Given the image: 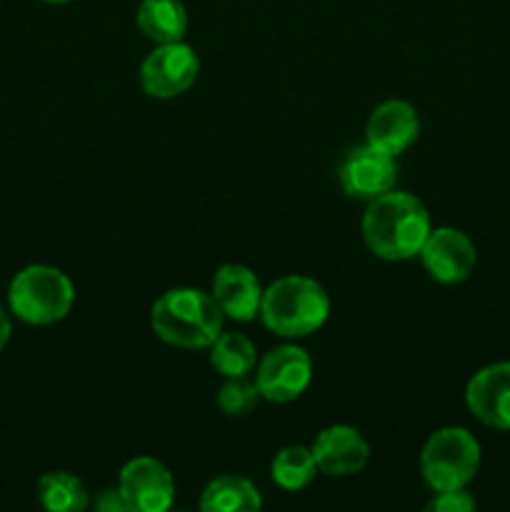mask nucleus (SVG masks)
<instances>
[{"instance_id": "f257e3e1", "label": "nucleus", "mask_w": 510, "mask_h": 512, "mask_svg": "<svg viewBox=\"0 0 510 512\" xmlns=\"http://www.w3.org/2000/svg\"><path fill=\"white\" fill-rule=\"evenodd\" d=\"M360 230L375 258L400 263L420 255L433 225H430L428 208L415 195L390 190L370 200Z\"/></svg>"}, {"instance_id": "f03ea898", "label": "nucleus", "mask_w": 510, "mask_h": 512, "mask_svg": "<svg viewBox=\"0 0 510 512\" xmlns=\"http://www.w3.org/2000/svg\"><path fill=\"white\" fill-rule=\"evenodd\" d=\"M150 328L180 350H208L223 333V313L213 295L198 288H173L150 308Z\"/></svg>"}, {"instance_id": "7ed1b4c3", "label": "nucleus", "mask_w": 510, "mask_h": 512, "mask_svg": "<svg viewBox=\"0 0 510 512\" xmlns=\"http://www.w3.org/2000/svg\"><path fill=\"white\" fill-rule=\"evenodd\" d=\"M330 315V298L323 285L305 275H285L263 290L260 315L265 328L280 338H308L318 333Z\"/></svg>"}, {"instance_id": "20e7f679", "label": "nucleus", "mask_w": 510, "mask_h": 512, "mask_svg": "<svg viewBox=\"0 0 510 512\" xmlns=\"http://www.w3.org/2000/svg\"><path fill=\"white\" fill-rule=\"evenodd\" d=\"M8 303L23 323L53 325L73 310L75 285L53 265H28L10 283Z\"/></svg>"}, {"instance_id": "39448f33", "label": "nucleus", "mask_w": 510, "mask_h": 512, "mask_svg": "<svg viewBox=\"0 0 510 512\" xmlns=\"http://www.w3.org/2000/svg\"><path fill=\"white\" fill-rule=\"evenodd\" d=\"M480 468V443L465 428H440L425 440L420 473L433 493L468 488Z\"/></svg>"}, {"instance_id": "423d86ee", "label": "nucleus", "mask_w": 510, "mask_h": 512, "mask_svg": "<svg viewBox=\"0 0 510 512\" xmlns=\"http://www.w3.org/2000/svg\"><path fill=\"white\" fill-rule=\"evenodd\" d=\"M198 73V53L183 40L155 45L140 65V88L155 100H173L198 80Z\"/></svg>"}, {"instance_id": "0eeeda50", "label": "nucleus", "mask_w": 510, "mask_h": 512, "mask_svg": "<svg viewBox=\"0 0 510 512\" xmlns=\"http://www.w3.org/2000/svg\"><path fill=\"white\" fill-rule=\"evenodd\" d=\"M313 380V360L298 345H278L255 365V383L268 403H293Z\"/></svg>"}, {"instance_id": "6e6552de", "label": "nucleus", "mask_w": 510, "mask_h": 512, "mask_svg": "<svg viewBox=\"0 0 510 512\" xmlns=\"http://www.w3.org/2000/svg\"><path fill=\"white\" fill-rule=\"evenodd\" d=\"M425 273L440 285H458L473 275L478 265L475 243L458 228H433L420 248Z\"/></svg>"}, {"instance_id": "1a4fd4ad", "label": "nucleus", "mask_w": 510, "mask_h": 512, "mask_svg": "<svg viewBox=\"0 0 510 512\" xmlns=\"http://www.w3.org/2000/svg\"><path fill=\"white\" fill-rule=\"evenodd\" d=\"M128 512H165L175 500V480L160 460L133 458L123 465L118 478Z\"/></svg>"}, {"instance_id": "9d476101", "label": "nucleus", "mask_w": 510, "mask_h": 512, "mask_svg": "<svg viewBox=\"0 0 510 512\" xmlns=\"http://www.w3.org/2000/svg\"><path fill=\"white\" fill-rule=\"evenodd\" d=\"M338 178L345 195L370 203V200L380 198V195L390 193L395 188L398 165H395L393 155L365 143L345 155V160L340 163Z\"/></svg>"}, {"instance_id": "9b49d317", "label": "nucleus", "mask_w": 510, "mask_h": 512, "mask_svg": "<svg viewBox=\"0 0 510 512\" xmlns=\"http://www.w3.org/2000/svg\"><path fill=\"white\" fill-rule=\"evenodd\" d=\"M313 458L318 473L328 478H350L368 465L370 445L353 425H330L318 433L313 443Z\"/></svg>"}, {"instance_id": "f8f14e48", "label": "nucleus", "mask_w": 510, "mask_h": 512, "mask_svg": "<svg viewBox=\"0 0 510 512\" xmlns=\"http://www.w3.org/2000/svg\"><path fill=\"white\" fill-rule=\"evenodd\" d=\"M465 405L475 420L495 430H510V363L480 368L465 385Z\"/></svg>"}, {"instance_id": "ddd939ff", "label": "nucleus", "mask_w": 510, "mask_h": 512, "mask_svg": "<svg viewBox=\"0 0 510 512\" xmlns=\"http://www.w3.org/2000/svg\"><path fill=\"white\" fill-rule=\"evenodd\" d=\"M213 300L218 303L223 318L235 320V323H250L260 315V303H263V285L258 275L240 263H225L215 270Z\"/></svg>"}, {"instance_id": "4468645a", "label": "nucleus", "mask_w": 510, "mask_h": 512, "mask_svg": "<svg viewBox=\"0 0 510 512\" xmlns=\"http://www.w3.org/2000/svg\"><path fill=\"white\" fill-rule=\"evenodd\" d=\"M420 138V115L408 100H385L370 113L365 125V143L383 153L403 155Z\"/></svg>"}, {"instance_id": "2eb2a0df", "label": "nucleus", "mask_w": 510, "mask_h": 512, "mask_svg": "<svg viewBox=\"0 0 510 512\" xmlns=\"http://www.w3.org/2000/svg\"><path fill=\"white\" fill-rule=\"evenodd\" d=\"M135 25L155 45L180 43L188 33V13L180 0H143L135 13Z\"/></svg>"}, {"instance_id": "dca6fc26", "label": "nucleus", "mask_w": 510, "mask_h": 512, "mask_svg": "<svg viewBox=\"0 0 510 512\" xmlns=\"http://www.w3.org/2000/svg\"><path fill=\"white\" fill-rule=\"evenodd\" d=\"M263 508L260 490L240 475H220L205 485L200 495L203 512H258Z\"/></svg>"}, {"instance_id": "f3484780", "label": "nucleus", "mask_w": 510, "mask_h": 512, "mask_svg": "<svg viewBox=\"0 0 510 512\" xmlns=\"http://www.w3.org/2000/svg\"><path fill=\"white\" fill-rule=\"evenodd\" d=\"M210 365L223 378H248L258 365V348L243 333H220L210 345Z\"/></svg>"}, {"instance_id": "a211bd4d", "label": "nucleus", "mask_w": 510, "mask_h": 512, "mask_svg": "<svg viewBox=\"0 0 510 512\" xmlns=\"http://www.w3.org/2000/svg\"><path fill=\"white\" fill-rule=\"evenodd\" d=\"M35 493H38V503L50 512H83L90 508V495L83 480L65 470L45 473L38 480Z\"/></svg>"}, {"instance_id": "6ab92c4d", "label": "nucleus", "mask_w": 510, "mask_h": 512, "mask_svg": "<svg viewBox=\"0 0 510 512\" xmlns=\"http://www.w3.org/2000/svg\"><path fill=\"white\" fill-rule=\"evenodd\" d=\"M315 475H318V465H315L313 450L303 448V445H288L275 453L273 463H270V478L288 493L308 488Z\"/></svg>"}, {"instance_id": "aec40b11", "label": "nucleus", "mask_w": 510, "mask_h": 512, "mask_svg": "<svg viewBox=\"0 0 510 512\" xmlns=\"http://www.w3.org/2000/svg\"><path fill=\"white\" fill-rule=\"evenodd\" d=\"M263 400L258 383L248 378H225L223 388L218 390V405L228 418H240L258 408Z\"/></svg>"}, {"instance_id": "412c9836", "label": "nucleus", "mask_w": 510, "mask_h": 512, "mask_svg": "<svg viewBox=\"0 0 510 512\" xmlns=\"http://www.w3.org/2000/svg\"><path fill=\"white\" fill-rule=\"evenodd\" d=\"M430 512H470L475 510V498L465 488L460 490H443V493L433 495L428 503Z\"/></svg>"}, {"instance_id": "4be33fe9", "label": "nucleus", "mask_w": 510, "mask_h": 512, "mask_svg": "<svg viewBox=\"0 0 510 512\" xmlns=\"http://www.w3.org/2000/svg\"><path fill=\"white\" fill-rule=\"evenodd\" d=\"M95 510L100 512H128V505H125L120 490H103V493L95 498Z\"/></svg>"}, {"instance_id": "5701e85b", "label": "nucleus", "mask_w": 510, "mask_h": 512, "mask_svg": "<svg viewBox=\"0 0 510 512\" xmlns=\"http://www.w3.org/2000/svg\"><path fill=\"white\" fill-rule=\"evenodd\" d=\"M10 340V320L8 315H5L3 305H0V353H3V348L8 345Z\"/></svg>"}, {"instance_id": "b1692460", "label": "nucleus", "mask_w": 510, "mask_h": 512, "mask_svg": "<svg viewBox=\"0 0 510 512\" xmlns=\"http://www.w3.org/2000/svg\"><path fill=\"white\" fill-rule=\"evenodd\" d=\"M43 3H50V5H63V3H70V0H43Z\"/></svg>"}]
</instances>
